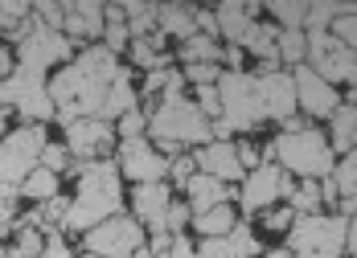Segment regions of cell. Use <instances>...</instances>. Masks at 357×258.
Returning <instances> with one entry per match:
<instances>
[{"label":"cell","instance_id":"cell-13","mask_svg":"<svg viewBox=\"0 0 357 258\" xmlns=\"http://www.w3.org/2000/svg\"><path fill=\"white\" fill-rule=\"evenodd\" d=\"M115 172L128 177L132 184H156L169 177V160L148 144V136L119 140V147H115Z\"/></svg>","mask_w":357,"mask_h":258},{"label":"cell","instance_id":"cell-40","mask_svg":"<svg viewBox=\"0 0 357 258\" xmlns=\"http://www.w3.org/2000/svg\"><path fill=\"white\" fill-rule=\"evenodd\" d=\"M324 33L333 37L337 45H345V49H354V41H357V21H354V13H341V17H337V21H333V25H328Z\"/></svg>","mask_w":357,"mask_h":258},{"label":"cell","instance_id":"cell-43","mask_svg":"<svg viewBox=\"0 0 357 258\" xmlns=\"http://www.w3.org/2000/svg\"><path fill=\"white\" fill-rule=\"evenodd\" d=\"M234 156H238V168H243V177H247L250 168H259V164H263V152H259V144H250V140L234 144Z\"/></svg>","mask_w":357,"mask_h":258},{"label":"cell","instance_id":"cell-35","mask_svg":"<svg viewBox=\"0 0 357 258\" xmlns=\"http://www.w3.org/2000/svg\"><path fill=\"white\" fill-rule=\"evenodd\" d=\"M226 238H230V246H234V255L238 258H259L263 255V242L255 238V229H250L247 221H234V229H230Z\"/></svg>","mask_w":357,"mask_h":258},{"label":"cell","instance_id":"cell-3","mask_svg":"<svg viewBox=\"0 0 357 258\" xmlns=\"http://www.w3.org/2000/svg\"><path fill=\"white\" fill-rule=\"evenodd\" d=\"M271 164L280 172H287L291 181H324L337 160L324 144V131L291 119V123H284L280 140L271 144Z\"/></svg>","mask_w":357,"mask_h":258},{"label":"cell","instance_id":"cell-54","mask_svg":"<svg viewBox=\"0 0 357 258\" xmlns=\"http://www.w3.org/2000/svg\"><path fill=\"white\" fill-rule=\"evenodd\" d=\"M0 258H4V246H0Z\"/></svg>","mask_w":357,"mask_h":258},{"label":"cell","instance_id":"cell-45","mask_svg":"<svg viewBox=\"0 0 357 258\" xmlns=\"http://www.w3.org/2000/svg\"><path fill=\"white\" fill-rule=\"evenodd\" d=\"M218 66H185V70H181V78H185V82H193V86H214L218 82Z\"/></svg>","mask_w":357,"mask_h":258},{"label":"cell","instance_id":"cell-23","mask_svg":"<svg viewBox=\"0 0 357 258\" xmlns=\"http://www.w3.org/2000/svg\"><path fill=\"white\" fill-rule=\"evenodd\" d=\"M136 107V86H132V74L119 70L115 74V82H111L107 99H103V107H99V119L103 123H115L119 115H128V111Z\"/></svg>","mask_w":357,"mask_h":258},{"label":"cell","instance_id":"cell-44","mask_svg":"<svg viewBox=\"0 0 357 258\" xmlns=\"http://www.w3.org/2000/svg\"><path fill=\"white\" fill-rule=\"evenodd\" d=\"M193 172H197V168H193V156H173V160H169V177H165V181H173V184L185 188V181H189Z\"/></svg>","mask_w":357,"mask_h":258},{"label":"cell","instance_id":"cell-1","mask_svg":"<svg viewBox=\"0 0 357 258\" xmlns=\"http://www.w3.org/2000/svg\"><path fill=\"white\" fill-rule=\"evenodd\" d=\"M119 70H123L119 58L107 54L99 41L86 45L66 70H58L45 82V95L54 103V119H62V127L70 119H99V107H103V99H107Z\"/></svg>","mask_w":357,"mask_h":258},{"label":"cell","instance_id":"cell-20","mask_svg":"<svg viewBox=\"0 0 357 258\" xmlns=\"http://www.w3.org/2000/svg\"><path fill=\"white\" fill-rule=\"evenodd\" d=\"M226 201H230V184L214 181V177H202V172H193V177L185 181L189 218H197V213H206V209H214V205H226Z\"/></svg>","mask_w":357,"mask_h":258},{"label":"cell","instance_id":"cell-24","mask_svg":"<svg viewBox=\"0 0 357 258\" xmlns=\"http://www.w3.org/2000/svg\"><path fill=\"white\" fill-rule=\"evenodd\" d=\"M156 33L160 37H193L197 25H193V8L189 4H156Z\"/></svg>","mask_w":357,"mask_h":258},{"label":"cell","instance_id":"cell-4","mask_svg":"<svg viewBox=\"0 0 357 258\" xmlns=\"http://www.w3.org/2000/svg\"><path fill=\"white\" fill-rule=\"evenodd\" d=\"M148 136H152L148 144L169 160V156H177L185 147L210 144V123L181 95V99H160L156 107L148 111Z\"/></svg>","mask_w":357,"mask_h":258},{"label":"cell","instance_id":"cell-52","mask_svg":"<svg viewBox=\"0 0 357 258\" xmlns=\"http://www.w3.org/2000/svg\"><path fill=\"white\" fill-rule=\"evenodd\" d=\"M300 258H337V255H300Z\"/></svg>","mask_w":357,"mask_h":258},{"label":"cell","instance_id":"cell-29","mask_svg":"<svg viewBox=\"0 0 357 258\" xmlns=\"http://www.w3.org/2000/svg\"><path fill=\"white\" fill-rule=\"evenodd\" d=\"M41 242H45V234L29 218H21L17 221V242H13V250H4V258H37L41 255Z\"/></svg>","mask_w":357,"mask_h":258},{"label":"cell","instance_id":"cell-50","mask_svg":"<svg viewBox=\"0 0 357 258\" xmlns=\"http://www.w3.org/2000/svg\"><path fill=\"white\" fill-rule=\"evenodd\" d=\"M8 74H13V49H8V45H0V82H4Z\"/></svg>","mask_w":357,"mask_h":258},{"label":"cell","instance_id":"cell-19","mask_svg":"<svg viewBox=\"0 0 357 258\" xmlns=\"http://www.w3.org/2000/svg\"><path fill=\"white\" fill-rule=\"evenodd\" d=\"M169 201H173V193H169L165 181L136 184V193H132V213H136V221L148 225L152 234H165V209H169Z\"/></svg>","mask_w":357,"mask_h":258},{"label":"cell","instance_id":"cell-47","mask_svg":"<svg viewBox=\"0 0 357 258\" xmlns=\"http://www.w3.org/2000/svg\"><path fill=\"white\" fill-rule=\"evenodd\" d=\"M165 258H197V246H193V242H189V238H173V242H169V255Z\"/></svg>","mask_w":357,"mask_h":258},{"label":"cell","instance_id":"cell-9","mask_svg":"<svg viewBox=\"0 0 357 258\" xmlns=\"http://www.w3.org/2000/svg\"><path fill=\"white\" fill-rule=\"evenodd\" d=\"M0 111H21L25 123H45L54 119V103L45 95V78L25 74L13 66V74L0 82Z\"/></svg>","mask_w":357,"mask_h":258},{"label":"cell","instance_id":"cell-49","mask_svg":"<svg viewBox=\"0 0 357 258\" xmlns=\"http://www.w3.org/2000/svg\"><path fill=\"white\" fill-rule=\"evenodd\" d=\"M8 221H13V197H0V234L8 229Z\"/></svg>","mask_w":357,"mask_h":258},{"label":"cell","instance_id":"cell-12","mask_svg":"<svg viewBox=\"0 0 357 258\" xmlns=\"http://www.w3.org/2000/svg\"><path fill=\"white\" fill-rule=\"evenodd\" d=\"M304 41H308V54H304V66L317 74V78H324L328 86H337V82H354V49H345V45H337L333 37L324 33H304Z\"/></svg>","mask_w":357,"mask_h":258},{"label":"cell","instance_id":"cell-32","mask_svg":"<svg viewBox=\"0 0 357 258\" xmlns=\"http://www.w3.org/2000/svg\"><path fill=\"white\" fill-rule=\"evenodd\" d=\"M275 54L280 62H291V66H304V54H308V41L300 29H280L275 33Z\"/></svg>","mask_w":357,"mask_h":258},{"label":"cell","instance_id":"cell-5","mask_svg":"<svg viewBox=\"0 0 357 258\" xmlns=\"http://www.w3.org/2000/svg\"><path fill=\"white\" fill-rule=\"evenodd\" d=\"M287 246L296 255H337L354 258V218L337 213H308L287 225Z\"/></svg>","mask_w":357,"mask_h":258},{"label":"cell","instance_id":"cell-18","mask_svg":"<svg viewBox=\"0 0 357 258\" xmlns=\"http://www.w3.org/2000/svg\"><path fill=\"white\" fill-rule=\"evenodd\" d=\"M193 168L202 177H214L222 184L243 181V168H238V156H234V144L230 140H210L202 144V152H193Z\"/></svg>","mask_w":357,"mask_h":258},{"label":"cell","instance_id":"cell-17","mask_svg":"<svg viewBox=\"0 0 357 258\" xmlns=\"http://www.w3.org/2000/svg\"><path fill=\"white\" fill-rule=\"evenodd\" d=\"M58 33L66 37V41H91L95 45V37H103V4H95V0H74V4H62V25H58Z\"/></svg>","mask_w":357,"mask_h":258},{"label":"cell","instance_id":"cell-31","mask_svg":"<svg viewBox=\"0 0 357 258\" xmlns=\"http://www.w3.org/2000/svg\"><path fill=\"white\" fill-rule=\"evenodd\" d=\"M341 13H354V4H333V0H321V4H308V21H304V33H321L328 29Z\"/></svg>","mask_w":357,"mask_h":258},{"label":"cell","instance_id":"cell-22","mask_svg":"<svg viewBox=\"0 0 357 258\" xmlns=\"http://www.w3.org/2000/svg\"><path fill=\"white\" fill-rule=\"evenodd\" d=\"M354 127H357V111H354L349 99H341V107L328 115V140H324L333 156H337V152H341V156H349V152H354V136H357Z\"/></svg>","mask_w":357,"mask_h":258},{"label":"cell","instance_id":"cell-46","mask_svg":"<svg viewBox=\"0 0 357 258\" xmlns=\"http://www.w3.org/2000/svg\"><path fill=\"white\" fill-rule=\"evenodd\" d=\"M169 86V66H160V70H148V78H144L140 95H148V99H160V90Z\"/></svg>","mask_w":357,"mask_h":258},{"label":"cell","instance_id":"cell-27","mask_svg":"<svg viewBox=\"0 0 357 258\" xmlns=\"http://www.w3.org/2000/svg\"><path fill=\"white\" fill-rule=\"evenodd\" d=\"M123 8V29L132 41L156 33V4H144V0H132V4H119Z\"/></svg>","mask_w":357,"mask_h":258},{"label":"cell","instance_id":"cell-30","mask_svg":"<svg viewBox=\"0 0 357 258\" xmlns=\"http://www.w3.org/2000/svg\"><path fill=\"white\" fill-rule=\"evenodd\" d=\"M284 205H291V213H300V218H308V213H324L321 184L317 181H300L296 188H291V197H287Z\"/></svg>","mask_w":357,"mask_h":258},{"label":"cell","instance_id":"cell-42","mask_svg":"<svg viewBox=\"0 0 357 258\" xmlns=\"http://www.w3.org/2000/svg\"><path fill=\"white\" fill-rule=\"evenodd\" d=\"M197 258H238V255H234L230 238H202V246H197Z\"/></svg>","mask_w":357,"mask_h":258},{"label":"cell","instance_id":"cell-41","mask_svg":"<svg viewBox=\"0 0 357 258\" xmlns=\"http://www.w3.org/2000/svg\"><path fill=\"white\" fill-rule=\"evenodd\" d=\"M189 225V205L185 201H169V209H165V234H181Z\"/></svg>","mask_w":357,"mask_h":258},{"label":"cell","instance_id":"cell-10","mask_svg":"<svg viewBox=\"0 0 357 258\" xmlns=\"http://www.w3.org/2000/svg\"><path fill=\"white\" fill-rule=\"evenodd\" d=\"M144 246V225L136 218H115L99 221L95 229H86V255H99V258H132Z\"/></svg>","mask_w":357,"mask_h":258},{"label":"cell","instance_id":"cell-26","mask_svg":"<svg viewBox=\"0 0 357 258\" xmlns=\"http://www.w3.org/2000/svg\"><path fill=\"white\" fill-rule=\"evenodd\" d=\"M218 58H222L218 37L193 33V37L181 41V62H185V66H218Z\"/></svg>","mask_w":357,"mask_h":258},{"label":"cell","instance_id":"cell-16","mask_svg":"<svg viewBox=\"0 0 357 258\" xmlns=\"http://www.w3.org/2000/svg\"><path fill=\"white\" fill-rule=\"evenodd\" d=\"M255 90H259V103H263V119H275V123H291L296 119V90H291V74L271 70L255 78Z\"/></svg>","mask_w":357,"mask_h":258},{"label":"cell","instance_id":"cell-15","mask_svg":"<svg viewBox=\"0 0 357 258\" xmlns=\"http://www.w3.org/2000/svg\"><path fill=\"white\" fill-rule=\"evenodd\" d=\"M291 90H296V107H304L312 119H328L333 111L341 107L337 86H328L324 78H317L308 66H296V74H291Z\"/></svg>","mask_w":357,"mask_h":258},{"label":"cell","instance_id":"cell-37","mask_svg":"<svg viewBox=\"0 0 357 258\" xmlns=\"http://www.w3.org/2000/svg\"><path fill=\"white\" fill-rule=\"evenodd\" d=\"M354 177H357L354 156H341V160L333 164V172H328V181H333V188H337L341 197H354Z\"/></svg>","mask_w":357,"mask_h":258},{"label":"cell","instance_id":"cell-39","mask_svg":"<svg viewBox=\"0 0 357 258\" xmlns=\"http://www.w3.org/2000/svg\"><path fill=\"white\" fill-rule=\"evenodd\" d=\"M37 168H45V172H54V177H58V172H66V168H70V152H66L62 144H45V147H41Z\"/></svg>","mask_w":357,"mask_h":258},{"label":"cell","instance_id":"cell-53","mask_svg":"<svg viewBox=\"0 0 357 258\" xmlns=\"http://www.w3.org/2000/svg\"><path fill=\"white\" fill-rule=\"evenodd\" d=\"M82 258H99V255H82Z\"/></svg>","mask_w":357,"mask_h":258},{"label":"cell","instance_id":"cell-36","mask_svg":"<svg viewBox=\"0 0 357 258\" xmlns=\"http://www.w3.org/2000/svg\"><path fill=\"white\" fill-rule=\"evenodd\" d=\"M115 123H119V127H115L119 140H140V136H148V111H140V107H132L128 115H119Z\"/></svg>","mask_w":357,"mask_h":258},{"label":"cell","instance_id":"cell-21","mask_svg":"<svg viewBox=\"0 0 357 258\" xmlns=\"http://www.w3.org/2000/svg\"><path fill=\"white\" fill-rule=\"evenodd\" d=\"M259 13H263L259 4H234V0H230V4H218V8H214L218 33L226 37L230 45H243V37H247L250 25L259 21Z\"/></svg>","mask_w":357,"mask_h":258},{"label":"cell","instance_id":"cell-7","mask_svg":"<svg viewBox=\"0 0 357 258\" xmlns=\"http://www.w3.org/2000/svg\"><path fill=\"white\" fill-rule=\"evenodd\" d=\"M17 41V54H13V66L25 74H37V78H45V70L54 66V62H66L70 58V41L58 33V29H45L41 21H33V13H29V21L13 33Z\"/></svg>","mask_w":357,"mask_h":258},{"label":"cell","instance_id":"cell-2","mask_svg":"<svg viewBox=\"0 0 357 258\" xmlns=\"http://www.w3.org/2000/svg\"><path fill=\"white\" fill-rule=\"evenodd\" d=\"M123 209V193H119V172L111 160H91V164H78V193H74L70 209L62 218L58 234H86L95 229L99 221L115 218Z\"/></svg>","mask_w":357,"mask_h":258},{"label":"cell","instance_id":"cell-6","mask_svg":"<svg viewBox=\"0 0 357 258\" xmlns=\"http://www.w3.org/2000/svg\"><path fill=\"white\" fill-rule=\"evenodd\" d=\"M45 144L50 140H45L41 123H21L8 136H0V197H17L21 181L37 168Z\"/></svg>","mask_w":357,"mask_h":258},{"label":"cell","instance_id":"cell-38","mask_svg":"<svg viewBox=\"0 0 357 258\" xmlns=\"http://www.w3.org/2000/svg\"><path fill=\"white\" fill-rule=\"evenodd\" d=\"M259 218V225L267 229V234H287V225L296 221V213H291V205H271V209H263V213H255Z\"/></svg>","mask_w":357,"mask_h":258},{"label":"cell","instance_id":"cell-28","mask_svg":"<svg viewBox=\"0 0 357 258\" xmlns=\"http://www.w3.org/2000/svg\"><path fill=\"white\" fill-rule=\"evenodd\" d=\"M128 54L140 70H160L169 66V54H165V37L152 33V37H140V41H128Z\"/></svg>","mask_w":357,"mask_h":258},{"label":"cell","instance_id":"cell-48","mask_svg":"<svg viewBox=\"0 0 357 258\" xmlns=\"http://www.w3.org/2000/svg\"><path fill=\"white\" fill-rule=\"evenodd\" d=\"M169 242H173L169 234H152V242H148L144 250H148V255H169Z\"/></svg>","mask_w":357,"mask_h":258},{"label":"cell","instance_id":"cell-14","mask_svg":"<svg viewBox=\"0 0 357 258\" xmlns=\"http://www.w3.org/2000/svg\"><path fill=\"white\" fill-rule=\"evenodd\" d=\"M115 144V127L103 119H70L66 123V152H70L78 164H91V160H103Z\"/></svg>","mask_w":357,"mask_h":258},{"label":"cell","instance_id":"cell-51","mask_svg":"<svg viewBox=\"0 0 357 258\" xmlns=\"http://www.w3.org/2000/svg\"><path fill=\"white\" fill-rule=\"evenodd\" d=\"M259 258H291V250H263Z\"/></svg>","mask_w":357,"mask_h":258},{"label":"cell","instance_id":"cell-11","mask_svg":"<svg viewBox=\"0 0 357 258\" xmlns=\"http://www.w3.org/2000/svg\"><path fill=\"white\" fill-rule=\"evenodd\" d=\"M291 188H296V181H291L287 172H280L275 164H259V168H250L247 177H243L238 205H243V213H263V209L287 201Z\"/></svg>","mask_w":357,"mask_h":258},{"label":"cell","instance_id":"cell-34","mask_svg":"<svg viewBox=\"0 0 357 258\" xmlns=\"http://www.w3.org/2000/svg\"><path fill=\"white\" fill-rule=\"evenodd\" d=\"M267 13L280 21L275 29H300L304 33V21H308V4H300V0H275V4H267Z\"/></svg>","mask_w":357,"mask_h":258},{"label":"cell","instance_id":"cell-8","mask_svg":"<svg viewBox=\"0 0 357 258\" xmlns=\"http://www.w3.org/2000/svg\"><path fill=\"white\" fill-rule=\"evenodd\" d=\"M214 90H218V103H222V123L230 131H250V127L263 123V103H259V90H255L250 74L222 70Z\"/></svg>","mask_w":357,"mask_h":258},{"label":"cell","instance_id":"cell-25","mask_svg":"<svg viewBox=\"0 0 357 258\" xmlns=\"http://www.w3.org/2000/svg\"><path fill=\"white\" fill-rule=\"evenodd\" d=\"M234 205L226 201V205H214V209H206V213H197V218H189V225L202 234V238H226L230 229H234Z\"/></svg>","mask_w":357,"mask_h":258},{"label":"cell","instance_id":"cell-33","mask_svg":"<svg viewBox=\"0 0 357 258\" xmlns=\"http://www.w3.org/2000/svg\"><path fill=\"white\" fill-rule=\"evenodd\" d=\"M17 193L33 197L37 205H41V201H50V197H58V177H54V172H45V168H33V172L21 181V188H17Z\"/></svg>","mask_w":357,"mask_h":258}]
</instances>
